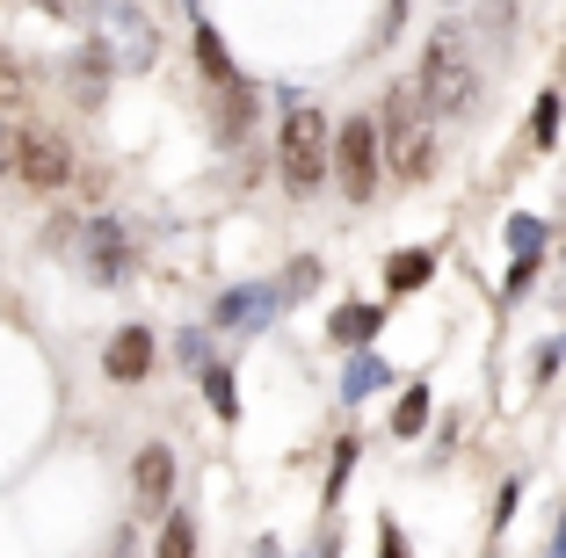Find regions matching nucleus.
<instances>
[{
  "mask_svg": "<svg viewBox=\"0 0 566 558\" xmlns=\"http://www.w3.org/2000/svg\"><path fill=\"white\" fill-rule=\"evenodd\" d=\"M370 124H378L385 167H392L400 181H429L436 175V116L421 109L415 81H392V87H385V109L370 116Z\"/></svg>",
  "mask_w": 566,
  "mask_h": 558,
  "instance_id": "nucleus-1",
  "label": "nucleus"
},
{
  "mask_svg": "<svg viewBox=\"0 0 566 558\" xmlns=\"http://www.w3.org/2000/svg\"><path fill=\"white\" fill-rule=\"evenodd\" d=\"M421 109L429 116H472L480 109V59H472L465 36H429V51H421V81H415Z\"/></svg>",
  "mask_w": 566,
  "mask_h": 558,
  "instance_id": "nucleus-2",
  "label": "nucleus"
},
{
  "mask_svg": "<svg viewBox=\"0 0 566 558\" xmlns=\"http://www.w3.org/2000/svg\"><path fill=\"white\" fill-rule=\"evenodd\" d=\"M327 116L313 102H283V131H276V167H283V189L291 197H313L327 181Z\"/></svg>",
  "mask_w": 566,
  "mask_h": 558,
  "instance_id": "nucleus-3",
  "label": "nucleus"
},
{
  "mask_svg": "<svg viewBox=\"0 0 566 558\" xmlns=\"http://www.w3.org/2000/svg\"><path fill=\"white\" fill-rule=\"evenodd\" d=\"M378 167H385L378 124H370V116H342V131L327 138V175L342 181V197L370 203V197H378Z\"/></svg>",
  "mask_w": 566,
  "mask_h": 558,
  "instance_id": "nucleus-4",
  "label": "nucleus"
},
{
  "mask_svg": "<svg viewBox=\"0 0 566 558\" xmlns=\"http://www.w3.org/2000/svg\"><path fill=\"white\" fill-rule=\"evenodd\" d=\"M81 262H87V276H95L102 291L132 283V269H138L132 225H124V218H87V225H81Z\"/></svg>",
  "mask_w": 566,
  "mask_h": 558,
  "instance_id": "nucleus-5",
  "label": "nucleus"
},
{
  "mask_svg": "<svg viewBox=\"0 0 566 558\" xmlns=\"http://www.w3.org/2000/svg\"><path fill=\"white\" fill-rule=\"evenodd\" d=\"M15 175L51 197V189L73 181V146L59 131H44V124H30V131H15Z\"/></svg>",
  "mask_w": 566,
  "mask_h": 558,
  "instance_id": "nucleus-6",
  "label": "nucleus"
},
{
  "mask_svg": "<svg viewBox=\"0 0 566 558\" xmlns=\"http://www.w3.org/2000/svg\"><path fill=\"white\" fill-rule=\"evenodd\" d=\"M132 501H138V515H167L175 508V450L167 443H146L132 457Z\"/></svg>",
  "mask_w": 566,
  "mask_h": 558,
  "instance_id": "nucleus-7",
  "label": "nucleus"
},
{
  "mask_svg": "<svg viewBox=\"0 0 566 558\" xmlns=\"http://www.w3.org/2000/svg\"><path fill=\"white\" fill-rule=\"evenodd\" d=\"M153 362H160V341H153L146 327H117L109 348H102V378L109 385H138V378H153Z\"/></svg>",
  "mask_w": 566,
  "mask_h": 558,
  "instance_id": "nucleus-8",
  "label": "nucleus"
},
{
  "mask_svg": "<svg viewBox=\"0 0 566 558\" xmlns=\"http://www.w3.org/2000/svg\"><path fill=\"white\" fill-rule=\"evenodd\" d=\"M283 313V297H276V283H248V291H226L211 305V327H240V334H262L269 319Z\"/></svg>",
  "mask_w": 566,
  "mask_h": 558,
  "instance_id": "nucleus-9",
  "label": "nucleus"
},
{
  "mask_svg": "<svg viewBox=\"0 0 566 558\" xmlns=\"http://www.w3.org/2000/svg\"><path fill=\"white\" fill-rule=\"evenodd\" d=\"M378 334H385V305H370V297H342V305L327 313V341L349 348V356H364Z\"/></svg>",
  "mask_w": 566,
  "mask_h": 558,
  "instance_id": "nucleus-10",
  "label": "nucleus"
},
{
  "mask_svg": "<svg viewBox=\"0 0 566 558\" xmlns=\"http://www.w3.org/2000/svg\"><path fill=\"white\" fill-rule=\"evenodd\" d=\"M436 283V246H400L392 262H385V291L392 297H415Z\"/></svg>",
  "mask_w": 566,
  "mask_h": 558,
  "instance_id": "nucleus-11",
  "label": "nucleus"
},
{
  "mask_svg": "<svg viewBox=\"0 0 566 558\" xmlns=\"http://www.w3.org/2000/svg\"><path fill=\"white\" fill-rule=\"evenodd\" d=\"M197 73H203L211 87H233V81H240L233 51H226V36H218V22H211V15H197Z\"/></svg>",
  "mask_w": 566,
  "mask_h": 558,
  "instance_id": "nucleus-12",
  "label": "nucleus"
},
{
  "mask_svg": "<svg viewBox=\"0 0 566 558\" xmlns=\"http://www.w3.org/2000/svg\"><path fill=\"white\" fill-rule=\"evenodd\" d=\"M385 385H392V362L378 356V348H364V356H349V370H342V399H370V392H385Z\"/></svg>",
  "mask_w": 566,
  "mask_h": 558,
  "instance_id": "nucleus-13",
  "label": "nucleus"
},
{
  "mask_svg": "<svg viewBox=\"0 0 566 558\" xmlns=\"http://www.w3.org/2000/svg\"><path fill=\"white\" fill-rule=\"evenodd\" d=\"M197 378H203V399H211V413H218V421H226V428H233L240 421V385H233V370H226V362H203V370H197Z\"/></svg>",
  "mask_w": 566,
  "mask_h": 558,
  "instance_id": "nucleus-14",
  "label": "nucleus"
},
{
  "mask_svg": "<svg viewBox=\"0 0 566 558\" xmlns=\"http://www.w3.org/2000/svg\"><path fill=\"white\" fill-rule=\"evenodd\" d=\"M248 124H254V81L218 87V138H240Z\"/></svg>",
  "mask_w": 566,
  "mask_h": 558,
  "instance_id": "nucleus-15",
  "label": "nucleus"
},
{
  "mask_svg": "<svg viewBox=\"0 0 566 558\" xmlns=\"http://www.w3.org/2000/svg\"><path fill=\"white\" fill-rule=\"evenodd\" d=\"M153 558H197V515L167 508V515H160V544H153Z\"/></svg>",
  "mask_w": 566,
  "mask_h": 558,
  "instance_id": "nucleus-16",
  "label": "nucleus"
},
{
  "mask_svg": "<svg viewBox=\"0 0 566 558\" xmlns=\"http://www.w3.org/2000/svg\"><path fill=\"white\" fill-rule=\"evenodd\" d=\"M429 407H436V392H429V385H407V392H400V407H392V435H400V443H415L421 428H429Z\"/></svg>",
  "mask_w": 566,
  "mask_h": 558,
  "instance_id": "nucleus-17",
  "label": "nucleus"
},
{
  "mask_svg": "<svg viewBox=\"0 0 566 558\" xmlns=\"http://www.w3.org/2000/svg\"><path fill=\"white\" fill-rule=\"evenodd\" d=\"M509 246H516V262H545L552 225H545L537 211H516V218H509Z\"/></svg>",
  "mask_w": 566,
  "mask_h": 558,
  "instance_id": "nucleus-18",
  "label": "nucleus"
},
{
  "mask_svg": "<svg viewBox=\"0 0 566 558\" xmlns=\"http://www.w3.org/2000/svg\"><path fill=\"white\" fill-rule=\"evenodd\" d=\"M313 283H327V269H319V254H298V262L276 276V297H283V305H298V297H313Z\"/></svg>",
  "mask_w": 566,
  "mask_h": 558,
  "instance_id": "nucleus-19",
  "label": "nucleus"
},
{
  "mask_svg": "<svg viewBox=\"0 0 566 558\" xmlns=\"http://www.w3.org/2000/svg\"><path fill=\"white\" fill-rule=\"evenodd\" d=\"M559 124H566V102H559V87H545V95L531 102V138H537V146H552Z\"/></svg>",
  "mask_w": 566,
  "mask_h": 558,
  "instance_id": "nucleus-20",
  "label": "nucleus"
},
{
  "mask_svg": "<svg viewBox=\"0 0 566 558\" xmlns=\"http://www.w3.org/2000/svg\"><path fill=\"white\" fill-rule=\"evenodd\" d=\"M349 472H356V435H342V443H334V464H327V501H342Z\"/></svg>",
  "mask_w": 566,
  "mask_h": 558,
  "instance_id": "nucleus-21",
  "label": "nucleus"
},
{
  "mask_svg": "<svg viewBox=\"0 0 566 558\" xmlns=\"http://www.w3.org/2000/svg\"><path fill=\"white\" fill-rule=\"evenodd\" d=\"M559 370H566V334H552V341H545V348L531 356V378H537V385H552Z\"/></svg>",
  "mask_w": 566,
  "mask_h": 558,
  "instance_id": "nucleus-22",
  "label": "nucleus"
},
{
  "mask_svg": "<svg viewBox=\"0 0 566 558\" xmlns=\"http://www.w3.org/2000/svg\"><path fill=\"white\" fill-rule=\"evenodd\" d=\"M22 95H30L22 66H15V59H0V116H8V109H22Z\"/></svg>",
  "mask_w": 566,
  "mask_h": 558,
  "instance_id": "nucleus-23",
  "label": "nucleus"
},
{
  "mask_svg": "<svg viewBox=\"0 0 566 558\" xmlns=\"http://www.w3.org/2000/svg\"><path fill=\"white\" fill-rule=\"evenodd\" d=\"M175 356L189 362V370H203V362H211V334L203 327H189V334H175Z\"/></svg>",
  "mask_w": 566,
  "mask_h": 558,
  "instance_id": "nucleus-24",
  "label": "nucleus"
},
{
  "mask_svg": "<svg viewBox=\"0 0 566 558\" xmlns=\"http://www.w3.org/2000/svg\"><path fill=\"white\" fill-rule=\"evenodd\" d=\"M537 269H545V262H509V283H501V297L516 305V297H523V291H531V283H537Z\"/></svg>",
  "mask_w": 566,
  "mask_h": 558,
  "instance_id": "nucleus-25",
  "label": "nucleus"
},
{
  "mask_svg": "<svg viewBox=\"0 0 566 558\" xmlns=\"http://www.w3.org/2000/svg\"><path fill=\"white\" fill-rule=\"evenodd\" d=\"M378 558H415V551H407V529L392 523V515L378 523Z\"/></svg>",
  "mask_w": 566,
  "mask_h": 558,
  "instance_id": "nucleus-26",
  "label": "nucleus"
},
{
  "mask_svg": "<svg viewBox=\"0 0 566 558\" xmlns=\"http://www.w3.org/2000/svg\"><path fill=\"white\" fill-rule=\"evenodd\" d=\"M516 501H523V486H516V478H509V486H501V501H494V529L509 523V515H516Z\"/></svg>",
  "mask_w": 566,
  "mask_h": 558,
  "instance_id": "nucleus-27",
  "label": "nucleus"
},
{
  "mask_svg": "<svg viewBox=\"0 0 566 558\" xmlns=\"http://www.w3.org/2000/svg\"><path fill=\"white\" fill-rule=\"evenodd\" d=\"M0 175H15V124H0Z\"/></svg>",
  "mask_w": 566,
  "mask_h": 558,
  "instance_id": "nucleus-28",
  "label": "nucleus"
},
{
  "mask_svg": "<svg viewBox=\"0 0 566 558\" xmlns=\"http://www.w3.org/2000/svg\"><path fill=\"white\" fill-rule=\"evenodd\" d=\"M545 558H566V515H552V544H545Z\"/></svg>",
  "mask_w": 566,
  "mask_h": 558,
  "instance_id": "nucleus-29",
  "label": "nucleus"
},
{
  "mask_svg": "<svg viewBox=\"0 0 566 558\" xmlns=\"http://www.w3.org/2000/svg\"><path fill=\"white\" fill-rule=\"evenodd\" d=\"M559 291H566V262H559Z\"/></svg>",
  "mask_w": 566,
  "mask_h": 558,
  "instance_id": "nucleus-30",
  "label": "nucleus"
}]
</instances>
